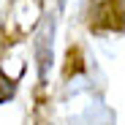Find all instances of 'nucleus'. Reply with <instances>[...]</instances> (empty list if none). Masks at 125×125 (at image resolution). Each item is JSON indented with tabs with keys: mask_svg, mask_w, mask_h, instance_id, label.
<instances>
[{
	"mask_svg": "<svg viewBox=\"0 0 125 125\" xmlns=\"http://www.w3.org/2000/svg\"><path fill=\"white\" fill-rule=\"evenodd\" d=\"M11 95H14V82L3 79V73H0V101H6V98H11Z\"/></svg>",
	"mask_w": 125,
	"mask_h": 125,
	"instance_id": "f03ea898",
	"label": "nucleus"
},
{
	"mask_svg": "<svg viewBox=\"0 0 125 125\" xmlns=\"http://www.w3.org/2000/svg\"><path fill=\"white\" fill-rule=\"evenodd\" d=\"M52 33H54V22L46 19L41 33H38V38H35V57H38L41 82H46V73H49V65H52Z\"/></svg>",
	"mask_w": 125,
	"mask_h": 125,
	"instance_id": "f257e3e1",
	"label": "nucleus"
}]
</instances>
